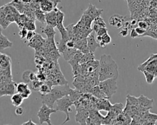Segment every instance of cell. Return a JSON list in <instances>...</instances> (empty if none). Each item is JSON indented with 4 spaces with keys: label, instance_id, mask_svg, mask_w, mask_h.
<instances>
[{
    "label": "cell",
    "instance_id": "14",
    "mask_svg": "<svg viewBox=\"0 0 157 125\" xmlns=\"http://www.w3.org/2000/svg\"><path fill=\"white\" fill-rule=\"evenodd\" d=\"M113 105L110 102L109 99H98L96 109L98 110H104L105 112H109Z\"/></svg>",
    "mask_w": 157,
    "mask_h": 125
},
{
    "label": "cell",
    "instance_id": "24",
    "mask_svg": "<svg viewBox=\"0 0 157 125\" xmlns=\"http://www.w3.org/2000/svg\"><path fill=\"white\" fill-rule=\"evenodd\" d=\"M54 28H55L52 26L46 25V26L42 29V32L47 36V38H55L56 32L55 31Z\"/></svg>",
    "mask_w": 157,
    "mask_h": 125
},
{
    "label": "cell",
    "instance_id": "38",
    "mask_svg": "<svg viewBox=\"0 0 157 125\" xmlns=\"http://www.w3.org/2000/svg\"><path fill=\"white\" fill-rule=\"evenodd\" d=\"M64 18V13L59 9L56 12V25H63Z\"/></svg>",
    "mask_w": 157,
    "mask_h": 125
},
{
    "label": "cell",
    "instance_id": "6",
    "mask_svg": "<svg viewBox=\"0 0 157 125\" xmlns=\"http://www.w3.org/2000/svg\"><path fill=\"white\" fill-rule=\"evenodd\" d=\"M16 86L17 83L13 81L0 83V96H12L15 93Z\"/></svg>",
    "mask_w": 157,
    "mask_h": 125
},
{
    "label": "cell",
    "instance_id": "27",
    "mask_svg": "<svg viewBox=\"0 0 157 125\" xmlns=\"http://www.w3.org/2000/svg\"><path fill=\"white\" fill-rule=\"evenodd\" d=\"M11 6H13L20 13H23L26 4L23 3L20 0H12L9 3Z\"/></svg>",
    "mask_w": 157,
    "mask_h": 125
},
{
    "label": "cell",
    "instance_id": "2",
    "mask_svg": "<svg viewBox=\"0 0 157 125\" xmlns=\"http://www.w3.org/2000/svg\"><path fill=\"white\" fill-rule=\"evenodd\" d=\"M72 88L67 84L55 85L51 91L46 94L41 96L42 103L46 104L51 108H53L54 104L59 99L69 94Z\"/></svg>",
    "mask_w": 157,
    "mask_h": 125
},
{
    "label": "cell",
    "instance_id": "30",
    "mask_svg": "<svg viewBox=\"0 0 157 125\" xmlns=\"http://www.w3.org/2000/svg\"><path fill=\"white\" fill-rule=\"evenodd\" d=\"M11 23L6 19V15L5 13L0 10V25L3 29H6Z\"/></svg>",
    "mask_w": 157,
    "mask_h": 125
},
{
    "label": "cell",
    "instance_id": "7",
    "mask_svg": "<svg viewBox=\"0 0 157 125\" xmlns=\"http://www.w3.org/2000/svg\"><path fill=\"white\" fill-rule=\"evenodd\" d=\"M40 4V9L45 13L50 12L56 8L61 0H37Z\"/></svg>",
    "mask_w": 157,
    "mask_h": 125
},
{
    "label": "cell",
    "instance_id": "31",
    "mask_svg": "<svg viewBox=\"0 0 157 125\" xmlns=\"http://www.w3.org/2000/svg\"><path fill=\"white\" fill-rule=\"evenodd\" d=\"M69 40H66V39H61L56 42V47L58 48V50L59 51V52L62 54L68 47H67V42Z\"/></svg>",
    "mask_w": 157,
    "mask_h": 125
},
{
    "label": "cell",
    "instance_id": "43",
    "mask_svg": "<svg viewBox=\"0 0 157 125\" xmlns=\"http://www.w3.org/2000/svg\"><path fill=\"white\" fill-rule=\"evenodd\" d=\"M135 29L137 32V33L139 34V36H144V35L145 34V33L147 32V30L142 28H140L139 26H136L135 28Z\"/></svg>",
    "mask_w": 157,
    "mask_h": 125
},
{
    "label": "cell",
    "instance_id": "51",
    "mask_svg": "<svg viewBox=\"0 0 157 125\" xmlns=\"http://www.w3.org/2000/svg\"><path fill=\"white\" fill-rule=\"evenodd\" d=\"M20 1H21L23 3H25V4H30L31 2H33V1H35V0H20Z\"/></svg>",
    "mask_w": 157,
    "mask_h": 125
},
{
    "label": "cell",
    "instance_id": "41",
    "mask_svg": "<svg viewBox=\"0 0 157 125\" xmlns=\"http://www.w3.org/2000/svg\"><path fill=\"white\" fill-rule=\"evenodd\" d=\"M36 32L35 31H28V34H27V36H26V40L28 42H30L34 37L36 35Z\"/></svg>",
    "mask_w": 157,
    "mask_h": 125
},
{
    "label": "cell",
    "instance_id": "35",
    "mask_svg": "<svg viewBox=\"0 0 157 125\" xmlns=\"http://www.w3.org/2000/svg\"><path fill=\"white\" fill-rule=\"evenodd\" d=\"M80 20L86 26H90L91 27L92 23H93V20L92 18L88 16V15L83 13L82 16L81 17Z\"/></svg>",
    "mask_w": 157,
    "mask_h": 125
},
{
    "label": "cell",
    "instance_id": "37",
    "mask_svg": "<svg viewBox=\"0 0 157 125\" xmlns=\"http://www.w3.org/2000/svg\"><path fill=\"white\" fill-rule=\"evenodd\" d=\"M24 28L25 29H26L28 31H35L36 29V24H35V21L29 20L28 21H27L25 23V24L24 25Z\"/></svg>",
    "mask_w": 157,
    "mask_h": 125
},
{
    "label": "cell",
    "instance_id": "47",
    "mask_svg": "<svg viewBox=\"0 0 157 125\" xmlns=\"http://www.w3.org/2000/svg\"><path fill=\"white\" fill-rule=\"evenodd\" d=\"M128 30H129L128 28H127L126 27H123V28L120 31V34L122 37H126L128 34Z\"/></svg>",
    "mask_w": 157,
    "mask_h": 125
},
{
    "label": "cell",
    "instance_id": "26",
    "mask_svg": "<svg viewBox=\"0 0 157 125\" xmlns=\"http://www.w3.org/2000/svg\"><path fill=\"white\" fill-rule=\"evenodd\" d=\"M77 49L75 48H67L63 53V56L66 61L71 60L75 55L77 51Z\"/></svg>",
    "mask_w": 157,
    "mask_h": 125
},
{
    "label": "cell",
    "instance_id": "44",
    "mask_svg": "<svg viewBox=\"0 0 157 125\" xmlns=\"http://www.w3.org/2000/svg\"><path fill=\"white\" fill-rule=\"evenodd\" d=\"M107 33H108V29H107V27L106 28L102 27V28H101L99 29V30L96 32V34H97V36H103L104 35H105Z\"/></svg>",
    "mask_w": 157,
    "mask_h": 125
},
{
    "label": "cell",
    "instance_id": "19",
    "mask_svg": "<svg viewBox=\"0 0 157 125\" xmlns=\"http://www.w3.org/2000/svg\"><path fill=\"white\" fill-rule=\"evenodd\" d=\"M89 93L98 99H108L106 95L104 94V93L102 91V89L99 87V85L92 87Z\"/></svg>",
    "mask_w": 157,
    "mask_h": 125
},
{
    "label": "cell",
    "instance_id": "53",
    "mask_svg": "<svg viewBox=\"0 0 157 125\" xmlns=\"http://www.w3.org/2000/svg\"><path fill=\"white\" fill-rule=\"evenodd\" d=\"M4 125H12V124H4Z\"/></svg>",
    "mask_w": 157,
    "mask_h": 125
},
{
    "label": "cell",
    "instance_id": "12",
    "mask_svg": "<svg viewBox=\"0 0 157 125\" xmlns=\"http://www.w3.org/2000/svg\"><path fill=\"white\" fill-rule=\"evenodd\" d=\"M103 9H98L96 7V6L93 5L91 3H90L88 8L83 12L84 14L88 15L90 16L93 20H94L96 18L101 16Z\"/></svg>",
    "mask_w": 157,
    "mask_h": 125
},
{
    "label": "cell",
    "instance_id": "29",
    "mask_svg": "<svg viewBox=\"0 0 157 125\" xmlns=\"http://www.w3.org/2000/svg\"><path fill=\"white\" fill-rule=\"evenodd\" d=\"M83 94L80 92V91L76 89H71V92L69 93V94L68 95L70 97V99H71V100L74 102L77 100H78L83 95Z\"/></svg>",
    "mask_w": 157,
    "mask_h": 125
},
{
    "label": "cell",
    "instance_id": "17",
    "mask_svg": "<svg viewBox=\"0 0 157 125\" xmlns=\"http://www.w3.org/2000/svg\"><path fill=\"white\" fill-rule=\"evenodd\" d=\"M87 45L91 53H94L97 48L99 46V43L97 42L96 37L94 36V34L92 32L87 37Z\"/></svg>",
    "mask_w": 157,
    "mask_h": 125
},
{
    "label": "cell",
    "instance_id": "18",
    "mask_svg": "<svg viewBox=\"0 0 157 125\" xmlns=\"http://www.w3.org/2000/svg\"><path fill=\"white\" fill-rule=\"evenodd\" d=\"M22 79L23 82L29 84L31 81L37 79V75L33 71L30 70H26L23 72Z\"/></svg>",
    "mask_w": 157,
    "mask_h": 125
},
{
    "label": "cell",
    "instance_id": "36",
    "mask_svg": "<svg viewBox=\"0 0 157 125\" xmlns=\"http://www.w3.org/2000/svg\"><path fill=\"white\" fill-rule=\"evenodd\" d=\"M44 82L40 81L39 80L37 79L36 80H34L33 81H31L30 83H29V86H30V88L31 89H33L34 91H39V89L40 87V86L42 85Z\"/></svg>",
    "mask_w": 157,
    "mask_h": 125
},
{
    "label": "cell",
    "instance_id": "34",
    "mask_svg": "<svg viewBox=\"0 0 157 125\" xmlns=\"http://www.w3.org/2000/svg\"><path fill=\"white\" fill-rule=\"evenodd\" d=\"M52 88V87H51L49 85H48L47 83L44 82L42 83V85L40 86V87L39 89V92L41 94V96L46 95L51 91Z\"/></svg>",
    "mask_w": 157,
    "mask_h": 125
},
{
    "label": "cell",
    "instance_id": "11",
    "mask_svg": "<svg viewBox=\"0 0 157 125\" xmlns=\"http://www.w3.org/2000/svg\"><path fill=\"white\" fill-rule=\"evenodd\" d=\"M126 17H123L120 15H113L109 19V24L117 29L124 26V23L126 21Z\"/></svg>",
    "mask_w": 157,
    "mask_h": 125
},
{
    "label": "cell",
    "instance_id": "40",
    "mask_svg": "<svg viewBox=\"0 0 157 125\" xmlns=\"http://www.w3.org/2000/svg\"><path fill=\"white\" fill-rule=\"evenodd\" d=\"M28 31L25 29V28H22L21 29H20V31L18 32V35L20 36L21 39H25L26 37L27 34H28Z\"/></svg>",
    "mask_w": 157,
    "mask_h": 125
},
{
    "label": "cell",
    "instance_id": "13",
    "mask_svg": "<svg viewBox=\"0 0 157 125\" xmlns=\"http://www.w3.org/2000/svg\"><path fill=\"white\" fill-rule=\"evenodd\" d=\"M90 115V111L87 109H83L77 111L75 116V121L80 125H86L87 119Z\"/></svg>",
    "mask_w": 157,
    "mask_h": 125
},
{
    "label": "cell",
    "instance_id": "22",
    "mask_svg": "<svg viewBox=\"0 0 157 125\" xmlns=\"http://www.w3.org/2000/svg\"><path fill=\"white\" fill-rule=\"evenodd\" d=\"M12 45L13 43L10 42L1 32L0 34V50L2 51L4 49L10 48L12 47Z\"/></svg>",
    "mask_w": 157,
    "mask_h": 125
},
{
    "label": "cell",
    "instance_id": "4",
    "mask_svg": "<svg viewBox=\"0 0 157 125\" xmlns=\"http://www.w3.org/2000/svg\"><path fill=\"white\" fill-rule=\"evenodd\" d=\"M99 86L109 99L116 93L117 90L118 89L117 78H112L99 81Z\"/></svg>",
    "mask_w": 157,
    "mask_h": 125
},
{
    "label": "cell",
    "instance_id": "3",
    "mask_svg": "<svg viewBox=\"0 0 157 125\" xmlns=\"http://www.w3.org/2000/svg\"><path fill=\"white\" fill-rule=\"evenodd\" d=\"M56 110L62 112L66 114V119L60 124V125H64L70 120L69 113L70 112H72L71 107L72 105H74V102L71 100L69 96L67 95L58 100L56 102Z\"/></svg>",
    "mask_w": 157,
    "mask_h": 125
},
{
    "label": "cell",
    "instance_id": "9",
    "mask_svg": "<svg viewBox=\"0 0 157 125\" xmlns=\"http://www.w3.org/2000/svg\"><path fill=\"white\" fill-rule=\"evenodd\" d=\"M16 91L17 93L20 94L25 99H28L31 94V88L29 85L25 82H20L17 84Z\"/></svg>",
    "mask_w": 157,
    "mask_h": 125
},
{
    "label": "cell",
    "instance_id": "21",
    "mask_svg": "<svg viewBox=\"0 0 157 125\" xmlns=\"http://www.w3.org/2000/svg\"><path fill=\"white\" fill-rule=\"evenodd\" d=\"M144 70H147L153 74L156 77H157V58L150 61L144 67ZM142 71V72H143Z\"/></svg>",
    "mask_w": 157,
    "mask_h": 125
},
{
    "label": "cell",
    "instance_id": "16",
    "mask_svg": "<svg viewBox=\"0 0 157 125\" xmlns=\"http://www.w3.org/2000/svg\"><path fill=\"white\" fill-rule=\"evenodd\" d=\"M56 7L53 10L45 13V22L46 25H48L54 28L56 26V12L58 10Z\"/></svg>",
    "mask_w": 157,
    "mask_h": 125
},
{
    "label": "cell",
    "instance_id": "46",
    "mask_svg": "<svg viewBox=\"0 0 157 125\" xmlns=\"http://www.w3.org/2000/svg\"><path fill=\"white\" fill-rule=\"evenodd\" d=\"M137 26L140 27V28H142L145 29H147L148 28V25L147 24V23L145 21H139L137 23Z\"/></svg>",
    "mask_w": 157,
    "mask_h": 125
},
{
    "label": "cell",
    "instance_id": "32",
    "mask_svg": "<svg viewBox=\"0 0 157 125\" xmlns=\"http://www.w3.org/2000/svg\"><path fill=\"white\" fill-rule=\"evenodd\" d=\"M36 20H38L41 23H46L45 22V13L40 9L34 10Z\"/></svg>",
    "mask_w": 157,
    "mask_h": 125
},
{
    "label": "cell",
    "instance_id": "50",
    "mask_svg": "<svg viewBox=\"0 0 157 125\" xmlns=\"http://www.w3.org/2000/svg\"><path fill=\"white\" fill-rule=\"evenodd\" d=\"M21 125H38L37 124L34 123L31 119H29L28 121H27L26 122L23 123V124H21Z\"/></svg>",
    "mask_w": 157,
    "mask_h": 125
},
{
    "label": "cell",
    "instance_id": "10",
    "mask_svg": "<svg viewBox=\"0 0 157 125\" xmlns=\"http://www.w3.org/2000/svg\"><path fill=\"white\" fill-rule=\"evenodd\" d=\"M45 40V39H44L40 34H36L35 37L30 42H28L27 45L37 50L44 46Z\"/></svg>",
    "mask_w": 157,
    "mask_h": 125
},
{
    "label": "cell",
    "instance_id": "42",
    "mask_svg": "<svg viewBox=\"0 0 157 125\" xmlns=\"http://www.w3.org/2000/svg\"><path fill=\"white\" fill-rule=\"evenodd\" d=\"M111 40H112L111 37L110 36V35L108 33L104 35L103 36H102V41L101 42H104L106 45L109 44L111 42Z\"/></svg>",
    "mask_w": 157,
    "mask_h": 125
},
{
    "label": "cell",
    "instance_id": "25",
    "mask_svg": "<svg viewBox=\"0 0 157 125\" xmlns=\"http://www.w3.org/2000/svg\"><path fill=\"white\" fill-rule=\"evenodd\" d=\"M11 102L14 107H20L25 99L19 93H15L11 96Z\"/></svg>",
    "mask_w": 157,
    "mask_h": 125
},
{
    "label": "cell",
    "instance_id": "5",
    "mask_svg": "<svg viewBox=\"0 0 157 125\" xmlns=\"http://www.w3.org/2000/svg\"><path fill=\"white\" fill-rule=\"evenodd\" d=\"M56 112L57 110L56 108H51L46 104H42L37 113V116L39 120V124H42L44 123H45L47 125H52L50 119V115Z\"/></svg>",
    "mask_w": 157,
    "mask_h": 125
},
{
    "label": "cell",
    "instance_id": "39",
    "mask_svg": "<svg viewBox=\"0 0 157 125\" xmlns=\"http://www.w3.org/2000/svg\"><path fill=\"white\" fill-rule=\"evenodd\" d=\"M142 72L144 74L147 83L148 84H151L153 83V80H155V78H156V77L153 74H151V72L147 71V70H144Z\"/></svg>",
    "mask_w": 157,
    "mask_h": 125
},
{
    "label": "cell",
    "instance_id": "1",
    "mask_svg": "<svg viewBox=\"0 0 157 125\" xmlns=\"http://www.w3.org/2000/svg\"><path fill=\"white\" fill-rule=\"evenodd\" d=\"M99 81L105 80L118 77V68L116 62L109 55L104 54L99 59Z\"/></svg>",
    "mask_w": 157,
    "mask_h": 125
},
{
    "label": "cell",
    "instance_id": "49",
    "mask_svg": "<svg viewBox=\"0 0 157 125\" xmlns=\"http://www.w3.org/2000/svg\"><path fill=\"white\" fill-rule=\"evenodd\" d=\"M67 47L68 48H75V42L74 40H69L67 42Z\"/></svg>",
    "mask_w": 157,
    "mask_h": 125
},
{
    "label": "cell",
    "instance_id": "20",
    "mask_svg": "<svg viewBox=\"0 0 157 125\" xmlns=\"http://www.w3.org/2000/svg\"><path fill=\"white\" fill-rule=\"evenodd\" d=\"M102 27H105L106 28V24L105 23V21H104L103 18L99 16L97 18H96L93 21V23H92V29L93 31L94 32H97L99 30V28H102Z\"/></svg>",
    "mask_w": 157,
    "mask_h": 125
},
{
    "label": "cell",
    "instance_id": "48",
    "mask_svg": "<svg viewBox=\"0 0 157 125\" xmlns=\"http://www.w3.org/2000/svg\"><path fill=\"white\" fill-rule=\"evenodd\" d=\"M130 37L132 39H134V38H136V37H139V34L137 33L135 28L131 29V32H130Z\"/></svg>",
    "mask_w": 157,
    "mask_h": 125
},
{
    "label": "cell",
    "instance_id": "15",
    "mask_svg": "<svg viewBox=\"0 0 157 125\" xmlns=\"http://www.w3.org/2000/svg\"><path fill=\"white\" fill-rule=\"evenodd\" d=\"M75 48L82 51L83 54L90 53V50L87 45V39L82 38L75 40Z\"/></svg>",
    "mask_w": 157,
    "mask_h": 125
},
{
    "label": "cell",
    "instance_id": "45",
    "mask_svg": "<svg viewBox=\"0 0 157 125\" xmlns=\"http://www.w3.org/2000/svg\"><path fill=\"white\" fill-rule=\"evenodd\" d=\"M15 113L17 116H21L24 113V109L21 107H17L15 110Z\"/></svg>",
    "mask_w": 157,
    "mask_h": 125
},
{
    "label": "cell",
    "instance_id": "52",
    "mask_svg": "<svg viewBox=\"0 0 157 125\" xmlns=\"http://www.w3.org/2000/svg\"><path fill=\"white\" fill-rule=\"evenodd\" d=\"M155 122H150V121H145L144 125H155Z\"/></svg>",
    "mask_w": 157,
    "mask_h": 125
},
{
    "label": "cell",
    "instance_id": "23",
    "mask_svg": "<svg viewBox=\"0 0 157 125\" xmlns=\"http://www.w3.org/2000/svg\"><path fill=\"white\" fill-rule=\"evenodd\" d=\"M11 58L6 54L0 53V67L7 68L11 66Z\"/></svg>",
    "mask_w": 157,
    "mask_h": 125
},
{
    "label": "cell",
    "instance_id": "8",
    "mask_svg": "<svg viewBox=\"0 0 157 125\" xmlns=\"http://www.w3.org/2000/svg\"><path fill=\"white\" fill-rule=\"evenodd\" d=\"M139 109V111H146L148 110L153 107V99H148L147 97L144 96L143 94L140 95L138 97Z\"/></svg>",
    "mask_w": 157,
    "mask_h": 125
},
{
    "label": "cell",
    "instance_id": "28",
    "mask_svg": "<svg viewBox=\"0 0 157 125\" xmlns=\"http://www.w3.org/2000/svg\"><path fill=\"white\" fill-rule=\"evenodd\" d=\"M123 111V105L121 103H116L113 105L110 112L115 117H117L120 114L122 113Z\"/></svg>",
    "mask_w": 157,
    "mask_h": 125
},
{
    "label": "cell",
    "instance_id": "33",
    "mask_svg": "<svg viewBox=\"0 0 157 125\" xmlns=\"http://www.w3.org/2000/svg\"><path fill=\"white\" fill-rule=\"evenodd\" d=\"M94 59H95V56H94V53L90 52L88 53L83 54L81 58V60L80 61V64L87 63L91 61L94 60Z\"/></svg>",
    "mask_w": 157,
    "mask_h": 125
}]
</instances>
